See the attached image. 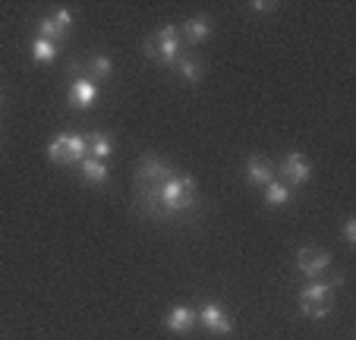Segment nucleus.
Returning <instances> with one entry per match:
<instances>
[{
  "instance_id": "nucleus-19",
  "label": "nucleus",
  "mask_w": 356,
  "mask_h": 340,
  "mask_svg": "<svg viewBox=\"0 0 356 340\" xmlns=\"http://www.w3.org/2000/svg\"><path fill=\"white\" fill-rule=\"evenodd\" d=\"M38 38H41V41H51V44H57V38H63V32L54 26V19L47 16V19L38 22Z\"/></svg>"
},
{
  "instance_id": "nucleus-1",
  "label": "nucleus",
  "mask_w": 356,
  "mask_h": 340,
  "mask_svg": "<svg viewBox=\"0 0 356 340\" xmlns=\"http://www.w3.org/2000/svg\"><path fill=\"white\" fill-rule=\"evenodd\" d=\"M142 199V208L152 214H177V211H186V208L195 205V180L193 177H170L158 193H148V195H139Z\"/></svg>"
},
{
  "instance_id": "nucleus-2",
  "label": "nucleus",
  "mask_w": 356,
  "mask_h": 340,
  "mask_svg": "<svg viewBox=\"0 0 356 340\" xmlns=\"http://www.w3.org/2000/svg\"><path fill=\"white\" fill-rule=\"evenodd\" d=\"M334 306V287L322 284V280H309L306 287L300 290V312L306 318H325Z\"/></svg>"
},
{
  "instance_id": "nucleus-21",
  "label": "nucleus",
  "mask_w": 356,
  "mask_h": 340,
  "mask_svg": "<svg viewBox=\"0 0 356 340\" xmlns=\"http://www.w3.org/2000/svg\"><path fill=\"white\" fill-rule=\"evenodd\" d=\"M343 243H347V246L356 243V220H347V224H343Z\"/></svg>"
},
{
  "instance_id": "nucleus-16",
  "label": "nucleus",
  "mask_w": 356,
  "mask_h": 340,
  "mask_svg": "<svg viewBox=\"0 0 356 340\" xmlns=\"http://www.w3.org/2000/svg\"><path fill=\"white\" fill-rule=\"evenodd\" d=\"M174 63H177V70H180V76H183L186 82H199L202 76H205V67L195 60L193 54H177Z\"/></svg>"
},
{
  "instance_id": "nucleus-15",
  "label": "nucleus",
  "mask_w": 356,
  "mask_h": 340,
  "mask_svg": "<svg viewBox=\"0 0 356 340\" xmlns=\"http://www.w3.org/2000/svg\"><path fill=\"white\" fill-rule=\"evenodd\" d=\"M183 38H186L189 44H202V41H209L211 38V22L202 19V16L186 19V26H183Z\"/></svg>"
},
{
  "instance_id": "nucleus-22",
  "label": "nucleus",
  "mask_w": 356,
  "mask_h": 340,
  "mask_svg": "<svg viewBox=\"0 0 356 340\" xmlns=\"http://www.w3.org/2000/svg\"><path fill=\"white\" fill-rule=\"evenodd\" d=\"M249 7L256 10V13H262V10H271V3H262V0H259V3H256V0H252V3H249Z\"/></svg>"
},
{
  "instance_id": "nucleus-7",
  "label": "nucleus",
  "mask_w": 356,
  "mask_h": 340,
  "mask_svg": "<svg viewBox=\"0 0 356 340\" xmlns=\"http://www.w3.org/2000/svg\"><path fill=\"white\" fill-rule=\"evenodd\" d=\"M296 268H300V271L306 274L309 280H316V277H322V274L331 268V255L325 252V249L306 246V249H300V252H296Z\"/></svg>"
},
{
  "instance_id": "nucleus-11",
  "label": "nucleus",
  "mask_w": 356,
  "mask_h": 340,
  "mask_svg": "<svg viewBox=\"0 0 356 340\" xmlns=\"http://www.w3.org/2000/svg\"><path fill=\"white\" fill-rule=\"evenodd\" d=\"M195 321H199V315H195L189 306H174L168 312V318H164V325H168V331H174V334H186V331H193Z\"/></svg>"
},
{
  "instance_id": "nucleus-5",
  "label": "nucleus",
  "mask_w": 356,
  "mask_h": 340,
  "mask_svg": "<svg viewBox=\"0 0 356 340\" xmlns=\"http://www.w3.org/2000/svg\"><path fill=\"white\" fill-rule=\"evenodd\" d=\"M148 57H158L164 67H174L177 54H180V29L177 26H164L152 35V41L145 44Z\"/></svg>"
},
{
  "instance_id": "nucleus-14",
  "label": "nucleus",
  "mask_w": 356,
  "mask_h": 340,
  "mask_svg": "<svg viewBox=\"0 0 356 340\" xmlns=\"http://www.w3.org/2000/svg\"><path fill=\"white\" fill-rule=\"evenodd\" d=\"M114 73V63H111V57H92V60H86V67H82V76L86 79H92L95 86H98L101 79H108V76Z\"/></svg>"
},
{
  "instance_id": "nucleus-12",
  "label": "nucleus",
  "mask_w": 356,
  "mask_h": 340,
  "mask_svg": "<svg viewBox=\"0 0 356 340\" xmlns=\"http://www.w3.org/2000/svg\"><path fill=\"white\" fill-rule=\"evenodd\" d=\"M86 148H88V158L95 161H108L114 154V139L108 133H88L86 136Z\"/></svg>"
},
{
  "instance_id": "nucleus-17",
  "label": "nucleus",
  "mask_w": 356,
  "mask_h": 340,
  "mask_svg": "<svg viewBox=\"0 0 356 340\" xmlns=\"http://www.w3.org/2000/svg\"><path fill=\"white\" fill-rule=\"evenodd\" d=\"M265 202L268 205H287L290 202V186L281 180H271L268 186H265Z\"/></svg>"
},
{
  "instance_id": "nucleus-4",
  "label": "nucleus",
  "mask_w": 356,
  "mask_h": 340,
  "mask_svg": "<svg viewBox=\"0 0 356 340\" xmlns=\"http://www.w3.org/2000/svg\"><path fill=\"white\" fill-rule=\"evenodd\" d=\"M86 154H88L86 136H79V133H60L47 145V158L54 161V164H76V161H82Z\"/></svg>"
},
{
  "instance_id": "nucleus-18",
  "label": "nucleus",
  "mask_w": 356,
  "mask_h": 340,
  "mask_svg": "<svg viewBox=\"0 0 356 340\" xmlns=\"http://www.w3.org/2000/svg\"><path fill=\"white\" fill-rule=\"evenodd\" d=\"M32 54H35V60H38V63H51V60L57 57V44L35 38V41H32Z\"/></svg>"
},
{
  "instance_id": "nucleus-3",
  "label": "nucleus",
  "mask_w": 356,
  "mask_h": 340,
  "mask_svg": "<svg viewBox=\"0 0 356 340\" xmlns=\"http://www.w3.org/2000/svg\"><path fill=\"white\" fill-rule=\"evenodd\" d=\"M174 177V170H170L168 164H164L161 158H155V154H145V158L139 161V174H136V186H139V195H148V193H158V189L164 186V183Z\"/></svg>"
},
{
  "instance_id": "nucleus-20",
  "label": "nucleus",
  "mask_w": 356,
  "mask_h": 340,
  "mask_svg": "<svg viewBox=\"0 0 356 340\" xmlns=\"http://www.w3.org/2000/svg\"><path fill=\"white\" fill-rule=\"evenodd\" d=\"M51 19H54V26L60 29L63 35H67V32H70V26H73V13H70L67 7H57L54 13H51Z\"/></svg>"
},
{
  "instance_id": "nucleus-13",
  "label": "nucleus",
  "mask_w": 356,
  "mask_h": 340,
  "mask_svg": "<svg viewBox=\"0 0 356 340\" xmlns=\"http://www.w3.org/2000/svg\"><path fill=\"white\" fill-rule=\"evenodd\" d=\"M79 170L82 177H86L88 183H95V186H104V183L111 180V170L104 161H95V158H82L79 161Z\"/></svg>"
},
{
  "instance_id": "nucleus-8",
  "label": "nucleus",
  "mask_w": 356,
  "mask_h": 340,
  "mask_svg": "<svg viewBox=\"0 0 356 340\" xmlns=\"http://www.w3.org/2000/svg\"><path fill=\"white\" fill-rule=\"evenodd\" d=\"M281 177H284L287 186H302V183H309V177H312L309 158L300 154V152H290L287 158L281 161Z\"/></svg>"
},
{
  "instance_id": "nucleus-6",
  "label": "nucleus",
  "mask_w": 356,
  "mask_h": 340,
  "mask_svg": "<svg viewBox=\"0 0 356 340\" xmlns=\"http://www.w3.org/2000/svg\"><path fill=\"white\" fill-rule=\"evenodd\" d=\"M195 315H199V321L205 325V331L218 334V337H221V334H234V327H236L234 318H230V312L221 306V302H205Z\"/></svg>"
},
{
  "instance_id": "nucleus-10",
  "label": "nucleus",
  "mask_w": 356,
  "mask_h": 340,
  "mask_svg": "<svg viewBox=\"0 0 356 340\" xmlns=\"http://www.w3.org/2000/svg\"><path fill=\"white\" fill-rule=\"evenodd\" d=\"M271 180H275V164H271L265 154H252V158L246 161V183H252V186H268Z\"/></svg>"
},
{
  "instance_id": "nucleus-9",
  "label": "nucleus",
  "mask_w": 356,
  "mask_h": 340,
  "mask_svg": "<svg viewBox=\"0 0 356 340\" xmlns=\"http://www.w3.org/2000/svg\"><path fill=\"white\" fill-rule=\"evenodd\" d=\"M70 107H92L95 98H98V86H95L92 79H86V76H76L73 82H70Z\"/></svg>"
}]
</instances>
